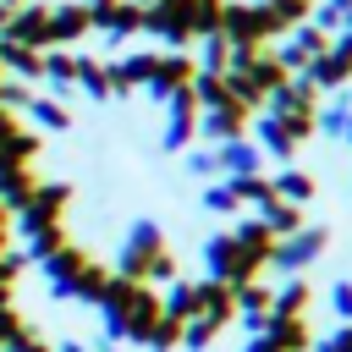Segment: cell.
<instances>
[{"instance_id": "4", "label": "cell", "mask_w": 352, "mask_h": 352, "mask_svg": "<svg viewBox=\"0 0 352 352\" xmlns=\"http://www.w3.org/2000/svg\"><path fill=\"white\" fill-rule=\"evenodd\" d=\"M204 264H209V280H226V286H242V280H258L270 270V258H258L236 231H214L204 242Z\"/></svg>"}, {"instance_id": "35", "label": "cell", "mask_w": 352, "mask_h": 352, "mask_svg": "<svg viewBox=\"0 0 352 352\" xmlns=\"http://www.w3.org/2000/svg\"><path fill=\"white\" fill-rule=\"evenodd\" d=\"M0 82H6V66H0Z\"/></svg>"}, {"instance_id": "6", "label": "cell", "mask_w": 352, "mask_h": 352, "mask_svg": "<svg viewBox=\"0 0 352 352\" xmlns=\"http://www.w3.org/2000/svg\"><path fill=\"white\" fill-rule=\"evenodd\" d=\"M324 248H330V231H324V226H302V231H292V236H280V242H275L270 270H280V275H302Z\"/></svg>"}, {"instance_id": "2", "label": "cell", "mask_w": 352, "mask_h": 352, "mask_svg": "<svg viewBox=\"0 0 352 352\" xmlns=\"http://www.w3.org/2000/svg\"><path fill=\"white\" fill-rule=\"evenodd\" d=\"M116 270H121L126 280H143V286H154V280H176V253L165 248V231H160L154 220H138V226L126 231V242H121Z\"/></svg>"}, {"instance_id": "14", "label": "cell", "mask_w": 352, "mask_h": 352, "mask_svg": "<svg viewBox=\"0 0 352 352\" xmlns=\"http://www.w3.org/2000/svg\"><path fill=\"white\" fill-rule=\"evenodd\" d=\"M308 302H314V292L302 275H286V286L270 292V314H280V319H308Z\"/></svg>"}, {"instance_id": "1", "label": "cell", "mask_w": 352, "mask_h": 352, "mask_svg": "<svg viewBox=\"0 0 352 352\" xmlns=\"http://www.w3.org/2000/svg\"><path fill=\"white\" fill-rule=\"evenodd\" d=\"M226 0H154L143 6V33L160 38L165 50H187L209 33H220Z\"/></svg>"}, {"instance_id": "13", "label": "cell", "mask_w": 352, "mask_h": 352, "mask_svg": "<svg viewBox=\"0 0 352 352\" xmlns=\"http://www.w3.org/2000/svg\"><path fill=\"white\" fill-rule=\"evenodd\" d=\"M214 160H220V170H226V176H253V170H258V160H264V148H258V143H248V138H236V143H214Z\"/></svg>"}, {"instance_id": "31", "label": "cell", "mask_w": 352, "mask_h": 352, "mask_svg": "<svg viewBox=\"0 0 352 352\" xmlns=\"http://www.w3.org/2000/svg\"><path fill=\"white\" fill-rule=\"evenodd\" d=\"M6 22H11V11H6V6H0V33H6Z\"/></svg>"}, {"instance_id": "27", "label": "cell", "mask_w": 352, "mask_h": 352, "mask_svg": "<svg viewBox=\"0 0 352 352\" xmlns=\"http://www.w3.org/2000/svg\"><path fill=\"white\" fill-rule=\"evenodd\" d=\"M330 302H336V314L352 324V280H336V286H330Z\"/></svg>"}, {"instance_id": "12", "label": "cell", "mask_w": 352, "mask_h": 352, "mask_svg": "<svg viewBox=\"0 0 352 352\" xmlns=\"http://www.w3.org/2000/svg\"><path fill=\"white\" fill-rule=\"evenodd\" d=\"M324 50H330V33H324V28H314V22H302V28H292L286 50H275V55H280V66L297 77V72H302L314 55H324Z\"/></svg>"}, {"instance_id": "20", "label": "cell", "mask_w": 352, "mask_h": 352, "mask_svg": "<svg viewBox=\"0 0 352 352\" xmlns=\"http://www.w3.org/2000/svg\"><path fill=\"white\" fill-rule=\"evenodd\" d=\"M44 82H50L55 94L77 88V55H72V50H44Z\"/></svg>"}, {"instance_id": "7", "label": "cell", "mask_w": 352, "mask_h": 352, "mask_svg": "<svg viewBox=\"0 0 352 352\" xmlns=\"http://www.w3.org/2000/svg\"><path fill=\"white\" fill-rule=\"evenodd\" d=\"M94 11V33L110 38V44H126L143 33V6L138 0H104V6H88Z\"/></svg>"}, {"instance_id": "24", "label": "cell", "mask_w": 352, "mask_h": 352, "mask_svg": "<svg viewBox=\"0 0 352 352\" xmlns=\"http://www.w3.org/2000/svg\"><path fill=\"white\" fill-rule=\"evenodd\" d=\"M264 6H270V11H275V22L292 33V28H302V22L314 16V6H319V0H264Z\"/></svg>"}, {"instance_id": "17", "label": "cell", "mask_w": 352, "mask_h": 352, "mask_svg": "<svg viewBox=\"0 0 352 352\" xmlns=\"http://www.w3.org/2000/svg\"><path fill=\"white\" fill-rule=\"evenodd\" d=\"M270 187H275V198H280V204H297V209L319 192V182H314L308 170H297V165H286L280 176H270Z\"/></svg>"}, {"instance_id": "25", "label": "cell", "mask_w": 352, "mask_h": 352, "mask_svg": "<svg viewBox=\"0 0 352 352\" xmlns=\"http://www.w3.org/2000/svg\"><path fill=\"white\" fill-rule=\"evenodd\" d=\"M204 209H214V214H231V209H242V204H236V192H231L226 182H214V187H204Z\"/></svg>"}, {"instance_id": "11", "label": "cell", "mask_w": 352, "mask_h": 352, "mask_svg": "<svg viewBox=\"0 0 352 352\" xmlns=\"http://www.w3.org/2000/svg\"><path fill=\"white\" fill-rule=\"evenodd\" d=\"M192 138H198V99H192V88H182V94L165 99V148L176 154Z\"/></svg>"}, {"instance_id": "29", "label": "cell", "mask_w": 352, "mask_h": 352, "mask_svg": "<svg viewBox=\"0 0 352 352\" xmlns=\"http://www.w3.org/2000/svg\"><path fill=\"white\" fill-rule=\"evenodd\" d=\"M242 352H286V346H275V341H270V336H264V330H258V336H253V341H248V346H242Z\"/></svg>"}, {"instance_id": "23", "label": "cell", "mask_w": 352, "mask_h": 352, "mask_svg": "<svg viewBox=\"0 0 352 352\" xmlns=\"http://www.w3.org/2000/svg\"><path fill=\"white\" fill-rule=\"evenodd\" d=\"M314 132H324V138H346V99L319 104V110H314Z\"/></svg>"}, {"instance_id": "8", "label": "cell", "mask_w": 352, "mask_h": 352, "mask_svg": "<svg viewBox=\"0 0 352 352\" xmlns=\"http://www.w3.org/2000/svg\"><path fill=\"white\" fill-rule=\"evenodd\" d=\"M94 33V11L82 0H55L50 6V50H72Z\"/></svg>"}, {"instance_id": "28", "label": "cell", "mask_w": 352, "mask_h": 352, "mask_svg": "<svg viewBox=\"0 0 352 352\" xmlns=\"http://www.w3.org/2000/svg\"><path fill=\"white\" fill-rule=\"evenodd\" d=\"M330 55H336V60H341V66H346V77H352V28H346V33H336V38H330Z\"/></svg>"}, {"instance_id": "21", "label": "cell", "mask_w": 352, "mask_h": 352, "mask_svg": "<svg viewBox=\"0 0 352 352\" xmlns=\"http://www.w3.org/2000/svg\"><path fill=\"white\" fill-rule=\"evenodd\" d=\"M308 22H314V28H324V33L336 38V33H346V28H352V0H319Z\"/></svg>"}, {"instance_id": "34", "label": "cell", "mask_w": 352, "mask_h": 352, "mask_svg": "<svg viewBox=\"0 0 352 352\" xmlns=\"http://www.w3.org/2000/svg\"><path fill=\"white\" fill-rule=\"evenodd\" d=\"M138 6H154V0H138Z\"/></svg>"}, {"instance_id": "5", "label": "cell", "mask_w": 352, "mask_h": 352, "mask_svg": "<svg viewBox=\"0 0 352 352\" xmlns=\"http://www.w3.org/2000/svg\"><path fill=\"white\" fill-rule=\"evenodd\" d=\"M319 99H324V94H319V88L297 72L280 94H270V99H264V116H275V121H280L297 143H308V138H314V110H319Z\"/></svg>"}, {"instance_id": "30", "label": "cell", "mask_w": 352, "mask_h": 352, "mask_svg": "<svg viewBox=\"0 0 352 352\" xmlns=\"http://www.w3.org/2000/svg\"><path fill=\"white\" fill-rule=\"evenodd\" d=\"M346 143H352V99H346Z\"/></svg>"}, {"instance_id": "22", "label": "cell", "mask_w": 352, "mask_h": 352, "mask_svg": "<svg viewBox=\"0 0 352 352\" xmlns=\"http://www.w3.org/2000/svg\"><path fill=\"white\" fill-rule=\"evenodd\" d=\"M226 187L236 192V204H270V198H275V187H270L264 170H253V176H226Z\"/></svg>"}, {"instance_id": "19", "label": "cell", "mask_w": 352, "mask_h": 352, "mask_svg": "<svg viewBox=\"0 0 352 352\" xmlns=\"http://www.w3.org/2000/svg\"><path fill=\"white\" fill-rule=\"evenodd\" d=\"M258 220L270 226V236H275V242H280V236H292V231H302V209H297V204H280V198L258 204Z\"/></svg>"}, {"instance_id": "18", "label": "cell", "mask_w": 352, "mask_h": 352, "mask_svg": "<svg viewBox=\"0 0 352 352\" xmlns=\"http://www.w3.org/2000/svg\"><path fill=\"white\" fill-rule=\"evenodd\" d=\"M253 132H258V148H270L275 160H292V154L302 148V143H297V138H292V132H286V126H280L275 116H264V110H258V121H253Z\"/></svg>"}, {"instance_id": "33", "label": "cell", "mask_w": 352, "mask_h": 352, "mask_svg": "<svg viewBox=\"0 0 352 352\" xmlns=\"http://www.w3.org/2000/svg\"><path fill=\"white\" fill-rule=\"evenodd\" d=\"M82 6H104V0H82Z\"/></svg>"}, {"instance_id": "3", "label": "cell", "mask_w": 352, "mask_h": 352, "mask_svg": "<svg viewBox=\"0 0 352 352\" xmlns=\"http://www.w3.org/2000/svg\"><path fill=\"white\" fill-rule=\"evenodd\" d=\"M280 33H286V28L275 22L270 6H258V0H226L220 38H226L231 50H264V44H275Z\"/></svg>"}, {"instance_id": "15", "label": "cell", "mask_w": 352, "mask_h": 352, "mask_svg": "<svg viewBox=\"0 0 352 352\" xmlns=\"http://www.w3.org/2000/svg\"><path fill=\"white\" fill-rule=\"evenodd\" d=\"M22 116H33L38 132H66V126H72V110H66L55 94H33V99L22 104Z\"/></svg>"}, {"instance_id": "26", "label": "cell", "mask_w": 352, "mask_h": 352, "mask_svg": "<svg viewBox=\"0 0 352 352\" xmlns=\"http://www.w3.org/2000/svg\"><path fill=\"white\" fill-rule=\"evenodd\" d=\"M187 170H192V176H214V170H220L214 148H198V154H187Z\"/></svg>"}, {"instance_id": "9", "label": "cell", "mask_w": 352, "mask_h": 352, "mask_svg": "<svg viewBox=\"0 0 352 352\" xmlns=\"http://www.w3.org/2000/svg\"><path fill=\"white\" fill-rule=\"evenodd\" d=\"M248 126H253V110L236 104V99H226L214 110H198V132L209 143H236V138H248Z\"/></svg>"}, {"instance_id": "16", "label": "cell", "mask_w": 352, "mask_h": 352, "mask_svg": "<svg viewBox=\"0 0 352 352\" xmlns=\"http://www.w3.org/2000/svg\"><path fill=\"white\" fill-rule=\"evenodd\" d=\"M302 77H308V82H314L319 94H341V88L352 82V77H346V66H341V60H336L330 50H324V55H314V60L302 66Z\"/></svg>"}, {"instance_id": "10", "label": "cell", "mask_w": 352, "mask_h": 352, "mask_svg": "<svg viewBox=\"0 0 352 352\" xmlns=\"http://www.w3.org/2000/svg\"><path fill=\"white\" fill-rule=\"evenodd\" d=\"M6 38L28 44V50H50V0H28V6H16L11 22H6Z\"/></svg>"}, {"instance_id": "32", "label": "cell", "mask_w": 352, "mask_h": 352, "mask_svg": "<svg viewBox=\"0 0 352 352\" xmlns=\"http://www.w3.org/2000/svg\"><path fill=\"white\" fill-rule=\"evenodd\" d=\"M0 6H6V11H16V6H28V0H0Z\"/></svg>"}]
</instances>
